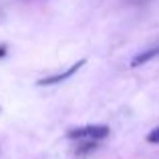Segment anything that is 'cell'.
Instances as JSON below:
<instances>
[{"label":"cell","mask_w":159,"mask_h":159,"mask_svg":"<svg viewBox=\"0 0 159 159\" xmlns=\"http://www.w3.org/2000/svg\"><path fill=\"white\" fill-rule=\"evenodd\" d=\"M147 141H149V143H159V127L153 129V131L147 135Z\"/></svg>","instance_id":"cell-4"},{"label":"cell","mask_w":159,"mask_h":159,"mask_svg":"<svg viewBox=\"0 0 159 159\" xmlns=\"http://www.w3.org/2000/svg\"><path fill=\"white\" fill-rule=\"evenodd\" d=\"M109 127L107 125H83V127L70 129L66 137L73 141H101L109 137Z\"/></svg>","instance_id":"cell-1"},{"label":"cell","mask_w":159,"mask_h":159,"mask_svg":"<svg viewBox=\"0 0 159 159\" xmlns=\"http://www.w3.org/2000/svg\"><path fill=\"white\" fill-rule=\"evenodd\" d=\"M157 54H159V44H155V47L147 48V51H143V52H139V54H135V57L131 58L129 65L135 69V66H141V65H145V62H149L151 58H155Z\"/></svg>","instance_id":"cell-3"},{"label":"cell","mask_w":159,"mask_h":159,"mask_svg":"<svg viewBox=\"0 0 159 159\" xmlns=\"http://www.w3.org/2000/svg\"><path fill=\"white\" fill-rule=\"evenodd\" d=\"M85 58H81V61L77 62V65H73V66H69V69L65 70V73H58V75H51V77H44V79H40L39 81V85L40 87H48V85H58V83H62V81H66L69 77H73L75 73H77L81 66H85Z\"/></svg>","instance_id":"cell-2"},{"label":"cell","mask_w":159,"mask_h":159,"mask_svg":"<svg viewBox=\"0 0 159 159\" xmlns=\"http://www.w3.org/2000/svg\"><path fill=\"white\" fill-rule=\"evenodd\" d=\"M6 52H8V48L4 47V44H0V58H4V57H6Z\"/></svg>","instance_id":"cell-5"}]
</instances>
